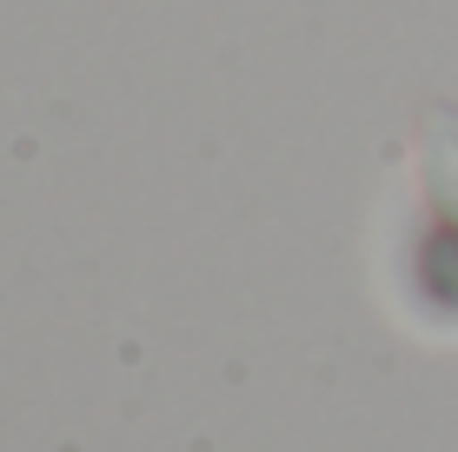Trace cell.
I'll return each mask as SVG.
<instances>
[{
    "label": "cell",
    "mask_w": 458,
    "mask_h": 452,
    "mask_svg": "<svg viewBox=\"0 0 458 452\" xmlns=\"http://www.w3.org/2000/svg\"><path fill=\"white\" fill-rule=\"evenodd\" d=\"M412 293L432 320H452L458 326V226L432 220L412 240Z\"/></svg>",
    "instance_id": "cell-1"
},
{
    "label": "cell",
    "mask_w": 458,
    "mask_h": 452,
    "mask_svg": "<svg viewBox=\"0 0 458 452\" xmlns=\"http://www.w3.org/2000/svg\"><path fill=\"white\" fill-rule=\"evenodd\" d=\"M419 166H425V193H432V213L445 226H458V114L425 120V147H419Z\"/></svg>",
    "instance_id": "cell-2"
}]
</instances>
